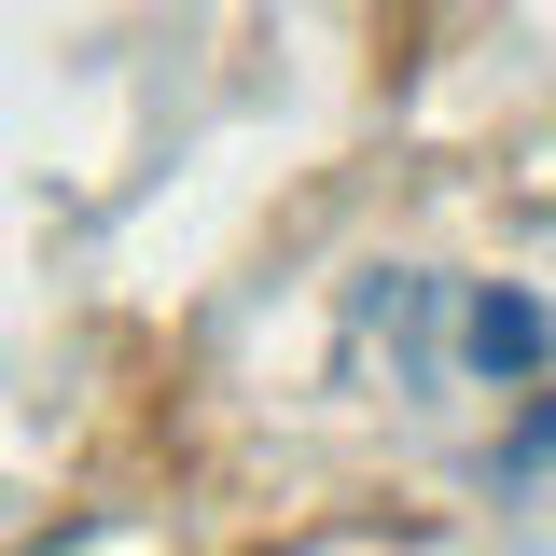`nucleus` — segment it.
<instances>
[{
	"instance_id": "1",
	"label": "nucleus",
	"mask_w": 556,
	"mask_h": 556,
	"mask_svg": "<svg viewBox=\"0 0 556 556\" xmlns=\"http://www.w3.org/2000/svg\"><path fill=\"white\" fill-rule=\"evenodd\" d=\"M473 362H543V320L529 306H473Z\"/></svg>"
}]
</instances>
